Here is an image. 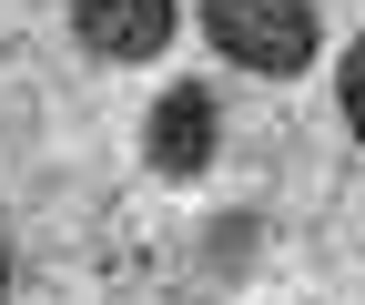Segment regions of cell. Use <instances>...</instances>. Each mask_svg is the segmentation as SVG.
Here are the masks:
<instances>
[{"label": "cell", "mask_w": 365, "mask_h": 305, "mask_svg": "<svg viewBox=\"0 0 365 305\" xmlns=\"http://www.w3.org/2000/svg\"><path fill=\"white\" fill-rule=\"evenodd\" d=\"M203 41L234 71H264V81H294L314 61V0H203Z\"/></svg>", "instance_id": "6da1fadb"}, {"label": "cell", "mask_w": 365, "mask_h": 305, "mask_svg": "<svg viewBox=\"0 0 365 305\" xmlns=\"http://www.w3.org/2000/svg\"><path fill=\"white\" fill-rule=\"evenodd\" d=\"M213 143H223V112H213V92H203V81H173V92L153 102V122H143V153H153V173L193 184V173H213Z\"/></svg>", "instance_id": "7a4b0ae2"}, {"label": "cell", "mask_w": 365, "mask_h": 305, "mask_svg": "<svg viewBox=\"0 0 365 305\" xmlns=\"http://www.w3.org/2000/svg\"><path fill=\"white\" fill-rule=\"evenodd\" d=\"M182 0H71V31L91 61H163Z\"/></svg>", "instance_id": "3957f363"}, {"label": "cell", "mask_w": 365, "mask_h": 305, "mask_svg": "<svg viewBox=\"0 0 365 305\" xmlns=\"http://www.w3.org/2000/svg\"><path fill=\"white\" fill-rule=\"evenodd\" d=\"M335 102H345V133L365 143V41L345 51V71H335Z\"/></svg>", "instance_id": "277c9868"}, {"label": "cell", "mask_w": 365, "mask_h": 305, "mask_svg": "<svg viewBox=\"0 0 365 305\" xmlns=\"http://www.w3.org/2000/svg\"><path fill=\"white\" fill-rule=\"evenodd\" d=\"M0 295H11V244H0Z\"/></svg>", "instance_id": "5b68a950"}]
</instances>
